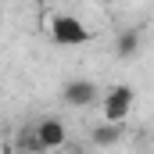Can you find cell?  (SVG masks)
<instances>
[{
  "instance_id": "cell-1",
  "label": "cell",
  "mask_w": 154,
  "mask_h": 154,
  "mask_svg": "<svg viewBox=\"0 0 154 154\" xmlns=\"http://www.w3.org/2000/svg\"><path fill=\"white\" fill-rule=\"evenodd\" d=\"M133 100H136L133 86H111V90L104 93V100H100L104 122H108V125H125V118L133 111Z\"/></svg>"
},
{
  "instance_id": "cell-2",
  "label": "cell",
  "mask_w": 154,
  "mask_h": 154,
  "mask_svg": "<svg viewBox=\"0 0 154 154\" xmlns=\"http://www.w3.org/2000/svg\"><path fill=\"white\" fill-rule=\"evenodd\" d=\"M50 36H54V43L79 47V43L90 39V29H86V22L75 18V14H54L50 18Z\"/></svg>"
},
{
  "instance_id": "cell-3",
  "label": "cell",
  "mask_w": 154,
  "mask_h": 154,
  "mask_svg": "<svg viewBox=\"0 0 154 154\" xmlns=\"http://www.w3.org/2000/svg\"><path fill=\"white\" fill-rule=\"evenodd\" d=\"M32 140H36V151H57L68 140V129H65L61 118H43L36 129H32Z\"/></svg>"
},
{
  "instance_id": "cell-4",
  "label": "cell",
  "mask_w": 154,
  "mask_h": 154,
  "mask_svg": "<svg viewBox=\"0 0 154 154\" xmlns=\"http://www.w3.org/2000/svg\"><path fill=\"white\" fill-rule=\"evenodd\" d=\"M61 97L72 108H90L97 100V82H90V79H68L65 90H61Z\"/></svg>"
},
{
  "instance_id": "cell-5",
  "label": "cell",
  "mask_w": 154,
  "mask_h": 154,
  "mask_svg": "<svg viewBox=\"0 0 154 154\" xmlns=\"http://www.w3.org/2000/svg\"><path fill=\"white\" fill-rule=\"evenodd\" d=\"M122 136H125V125H108V122H100V125L93 129V143H97V147H115V143H122Z\"/></svg>"
},
{
  "instance_id": "cell-6",
  "label": "cell",
  "mask_w": 154,
  "mask_h": 154,
  "mask_svg": "<svg viewBox=\"0 0 154 154\" xmlns=\"http://www.w3.org/2000/svg\"><path fill=\"white\" fill-rule=\"evenodd\" d=\"M115 50H118V57H133L136 50H140V32L136 29H129V32H122L115 43Z\"/></svg>"
},
{
  "instance_id": "cell-7",
  "label": "cell",
  "mask_w": 154,
  "mask_h": 154,
  "mask_svg": "<svg viewBox=\"0 0 154 154\" xmlns=\"http://www.w3.org/2000/svg\"><path fill=\"white\" fill-rule=\"evenodd\" d=\"M65 154H79V151H65Z\"/></svg>"
},
{
  "instance_id": "cell-8",
  "label": "cell",
  "mask_w": 154,
  "mask_h": 154,
  "mask_svg": "<svg viewBox=\"0 0 154 154\" xmlns=\"http://www.w3.org/2000/svg\"><path fill=\"white\" fill-rule=\"evenodd\" d=\"M11 154H22V151H11Z\"/></svg>"
}]
</instances>
